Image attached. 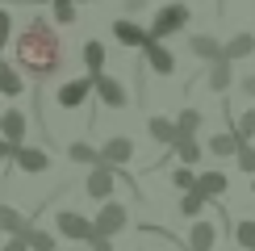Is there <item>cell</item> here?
<instances>
[{"instance_id":"5","label":"cell","mask_w":255,"mask_h":251,"mask_svg":"<svg viewBox=\"0 0 255 251\" xmlns=\"http://www.w3.org/2000/svg\"><path fill=\"white\" fill-rule=\"evenodd\" d=\"M92 222H97V235L113 239V235H122V230L130 226V209H126L122 201H105V205H101V214L92 218Z\"/></svg>"},{"instance_id":"40","label":"cell","mask_w":255,"mask_h":251,"mask_svg":"<svg viewBox=\"0 0 255 251\" xmlns=\"http://www.w3.org/2000/svg\"><path fill=\"white\" fill-rule=\"evenodd\" d=\"M76 4H88V0H76Z\"/></svg>"},{"instance_id":"6","label":"cell","mask_w":255,"mask_h":251,"mask_svg":"<svg viewBox=\"0 0 255 251\" xmlns=\"http://www.w3.org/2000/svg\"><path fill=\"white\" fill-rule=\"evenodd\" d=\"M113 38H118L122 46H130V50H146V46L155 42L151 29H142L134 17H118V21H113Z\"/></svg>"},{"instance_id":"32","label":"cell","mask_w":255,"mask_h":251,"mask_svg":"<svg viewBox=\"0 0 255 251\" xmlns=\"http://www.w3.org/2000/svg\"><path fill=\"white\" fill-rule=\"evenodd\" d=\"M235 163H239V172H243V176H255V146H251V142H243V146H239Z\"/></svg>"},{"instance_id":"35","label":"cell","mask_w":255,"mask_h":251,"mask_svg":"<svg viewBox=\"0 0 255 251\" xmlns=\"http://www.w3.org/2000/svg\"><path fill=\"white\" fill-rule=\"evenodd\" d=\"M13 151H17V146H13V142H8V138H4V134H0V163H4V159H13Z\"/></svg>"},{"instance_id":"17","label":"cell","mask_w":255,"mask_h":251,"mask_svg":"<svg viewBox=\"0 0 255 251\" xmlns=\"http://www.w3.org/2000/svg\"><path fill=\"white\" fill-rule=\"evenodd\" d=\"M205 84H209L214 92H230V84H235V63H230V59L214 63V67H209V76H205Z\"/></svg>"},{"instance_id":"9","label":"cell","mask_w":255,"mask_h":251,"mask_svg":"<svg viewBox=\"0 0 255 251\" xmlns=\"http://www.w3.org/2000/svg\"><path fill=\"white\" fill-rule=\"evenodd\" d=\"M101 159L109 167H126L134 159V138H126V134H113V138L101 142Z\"/></svg>"},{"instance_id":"24","label":"cell","mask_w":255,"mask_h":251,"mask_svg":"<svg viewBox=\"0 0 255 251\" xmlns=\"http://www.w3.org/2000/svg\"><path fill=\"white\" fill-rule=\"evenodd\" d=\"M29 243V251H59V239L55 235H46V230H38V226H25V235H21Z\"/></svg>"},{"instance_id":"34","label":"cell","mask_w":255,"mask_h":251,"mask_svg":"<svg viewBox=\"0 0 255 251\" xmlns=\"http://www.w3.org/2000/svg\"><path fill=\"white\" fill-rule=\"evenodd\" d=\"M0 251H29L25 239H8V243H0Z\"/></svg>"},{"instance_id":"33","label":"cell","mask_w":255,"mask_h":251,"mask_svg":"<svg viewBox=\"0 0 255 251\" xmlns=\"http://www.w3.org/2000/svg\"><path fill=\"white\" fill-rule=\"evenodd\" d=\"M8 42H13V13H8V8H0V50H4Z\"/></svg>"},{"instance_id":"27","label":"cell","mask_w":255,"mask_h":251,"mask_svg":"<svg viewBox=\"0 0 255 251\" xmlns=\"http://www.w3.org/2000/svg\"><path fill=\"white\" fill-rule=\"evenodd\" d=\"M176 159L184 163V167L201 163V142H197V138H180V142H176Z\"/></svg>"},{"instance_id":"20","label":"cell","mask_w":255,"mask_h":251,"mask_svg":"<svg viewBox=\"0 0 255 251\" xmlns=\"http://www.w3.org/2000/svg\"><path fill=\"white\" fill-rule=\"evenodd\" d=\"M67 159L80 163V167H97V163H105V159H101V146H92V142H71V146H67Z\"/></svg>"},{"instance_id":"31","label":"cell","mask_w":255,"mask_h":251,"mask_svg":"<svg viewBox=\"0 0 255 251\" xmlns=\"http://www.w3.org/2000/svg\"><path fill=\"white\" fill-rule=\"evenodd\" d=\"M235 243H239L243 251H255V222H251V218L235 226Z\"/></svg>"},{"instance_id":"10","label":"cell","mask_w":255,"mask_h":251,"mask_svg":"<svg viewBox=\"0 0 255 251\" xmlns=\"http://www.w3.org/2000/svg\"><path fill=\"white\" fill-rule=\"evenodd\" d=\"M92 84H97V97H101L105 109H126L130 92L122 88V80H113V76H92Z\"/></svg>"},{"instance_id":"26","label":"cell","mask_w":255,"mask_h":251,"mask_svg":"<svg viewBox=\"0 0 255 251\" xmlns=\"http://www.w3.org/2000/svg\"><path fill=\"white\" fill-rule=\"evenodd\" d=\"M176 126H180V138H197L201 134V109H180Z\"/></svg>"},{"instance_id":"28","label":"cell","mask_w":255,"mask_h":251,"mask_svg":"<svg viewBox=\"0 0 255 251\" xmlns=\"http://www.w3.org/2000/svg\"><path fill=\"white\" fill-rule=\"evenodd\" d=\"M230 130H235L243 142H251V138H255V109H243V113H239V122L230 118Z\"/></svg>"},{"instance_id":"30","label":"cell","mask_w":255,"mask_h":251,"mask_svg":"<svg viewBox=\"0 0 255 251\" xmlns=\"http://www.w3.org/2000/svg\"><path fill=\"white\" fill-rule=\"evenodd\" d=\"M172 184L180 188V193H193V188H197V172H193V167H184V163H180L176 172H172Z\"/></svg>"},{"instance_id":"22","label":"cell","mask_w":255,"mask_h":251,"mask_svg":"<svg viewBox=\"0 0 255 251\" xmlns=\"http://www.w3.org/2000/svg\"><path fill=\"white\" fill-rule=\"evenodd\" d=\"M0 92H4V97H21V92H25V80H21V71H17V67H8L4 59H0Z\"/></svg>"},{"instance_id":"29","label":"cell","mask_w":255,"mask_h":251,"mask_svg":"<svg viewBox=\"0 0 255 251\" xmlns=\"http://www.w3.org/2000/svg\"><path fill=\"white\" fill-rule=\"evenodd\" d=\"M50 4H55V21L59 25H76V0H50Z\"/></svg>"},{"instance_id":"21","label":"cell","mask_w":255,"mask_h":251,"mask_svg":"<svg viewBox=\"0 0 255 251\" xmlns=\"http://www.w3.org/2000/svg\"><path fill=\"white\" fill-rule=\"evenodd\" d=\"M105 59H109V55H105V46L97 38L84 42V67H88V76H105Z\"/></svg>"},{"instance_id":"13","label":"cell","mask_w":255,"mask_h":251,"mask_svg":"<svg viewBox=\"0 0 255 251\" xmlns=\"http://www.w3.org/2000/svg\"><path fill=\"white\" fill-rule=\"evenodd\" d=\"M142 55H146V67H151L155 76H176V55L163 46V42H151Z\"/></svg>"},{"instance_id":"38","label":"cell","mask_w":255,"mask_h":251,"mask_svg":"<svg viewBox=\"0 0 255 251\" xmlns=\"http://www.w3.org/2000/svg\"><path fill=\"white\" fill-rule=\"evenodd\" d=\"M239 88L247 92V97H255V71H251V76H243V80H239Z\"/></svg>"},{"instance_id":"19","label":"cell","mask_w":255,"mask_h":251,"mask_svg":"<svg viewBox=\"0 0 255 251\" xmlns=\"http://www.w3.org/2000/svg\"><path fill=\"white\" fill-rule=\"evenodd\" d=\"M197 188L214 201V197H222V193L230 188V176H226V172H201V176H197Z\"/></svg>"},{"instance_id":"7","label":"cell","mask_w":255,"mask_h":251,"mask_svg":"<svg viewBox=\"0 0 255 251\" xmlns=\"http://www.w3.org/2000/svg\"><path fill=\"white\" fill-rule=\"evenodd\" d=\"M92 92H97V84H92V76H76V80H67V84L59 88V97H55V101L63 105V109H80V105L88 101Z\"/></svg>"},{"instance_id":"18","label":"cell","mask_w":255,"mask_h":251,"mask_svg":"<svg viewBox=\"0 0 255 251\" xmlns=\"http://www.w3.org/2000/svg\"><path fill=\"white\" fill-rule=\"evenodd\" d=\"M239 146H243V138L235 130H222V134H214V138L205 142V151L209 155H222V159H226V155H239Z\"/></svg>"},{"instance_id":"14","label":"cell","mask_w":255,"mask_h":251,"mask_svg":"<svg viewBox=\"0 0 255 251\" xmlns=\"http://www.w3.org/2000/svg\"><path fill=\"white\" fill-rule=\"evenodd\" d=\"M214 243H218V226L197 218L193 230H188V251H214Z\"/></svg>"},{"instance_id":"1","label":"cell","mask_w":255,"mask_h":251,"mask_svg":"<svg viewBox=\"0 0 255 251\" xmlns=\"http://www.w3.org/2000/svg\"><path fill=\"white\" fill-rule=\"evenodd\" d=\"M13 50H17V67L21 76H29L34 84H46L50 76L63 71V42L55 34L46 17H34L25 29L13 38Z\"/></svg>"},{"instance_id":"16","label":"cell","mask_w":255,"mask_h":251,"mask_svg":"<svg viewBox=\"0 0 255 251\" xmlns=\"http://www.w3.org/2000/svg\"><path fill=\"white\" fill-rule=\"evenodd\" d=\"M25 214L21 209H13V205H0V235H8V239H21L25 235Z\"/></svg>"},{"instance_id":"25","label":"cell","mask_w":255,"mask_h":251,"mask_svg":"<svg viewBox=\"0 0 255 251\" xmlns=\"http://www.w3.org/2000/svg\"><path fill=\"white\" fill-rule=\"evenodd\" d=\"M247 55H255V34H235L226 42V59L235 63V59H247Z\"/></svg>"},{"instance_id":"3","label":"cell","mask_w":255,"mask_h":251,"mask_svg":"<svg viewBox=\"0 0 255 251\" xmlns=\"http://www.w3.org/2000/svg\"><path fill=\"white\" fill-rule=\"evenodd\" d=\"M55 226H59V235L67 239V243H92V239H97V222H88V218L76 214V209H59Z\"/></svg>"},{"instance_id":"2","label":"cell","mask_w":255,"mask_h":251,"mask_svg":"<svg viewBox=\"0 0 255 251\" xmlns=\"http://www.w3.org/2000/svg\"><path fill=\"white\" fill-rule=\"evenodd\" d=\"M188 17H193V8H188L184 0H172V4L155 8V21H151V38H155V42H167L172 34H180V29L188 25Z\"/></svg>"},{"instance_id":"11","label":"cell","mask_w":255,"mask_h":251,"mask_svg":"<svg viewBox=\"0 0 255 251\" xmlns=\"http://www.w3.org/2000/svg\"><path fill=\"white\" fill-rule=\"evenodd\" d=\"M13 163H17L25 176H42V172H50V155H46V151H38V146H17V151H13Z\"/></svg>"},{"instance_id":"37","label":"cell","mask_w":255,"mask_h":251,"mask_svg":"<svg viewBox=\"0 0 255 251\" xmlns=\"http://www.w3.org/2000/svg\"><path fill=\"white\" fill-rule=\"evenodd\" d=\"M122 4H126V13H130V17H138L146 8V0H122Z\"/></svg>"},{"instance_id":"39","label":"cell","mask_w":255,"mask_h":251,"mask_svg":"<svg viewBox=\"0 0 255 251\" xmlns=\"http://www.w3.org/2000/svg\"><path fill=\"white\" fill-rule=\"evenodd\" d=\"M251 193H255V176H251Z\"/></svg>"},{"instance_id":"36","label":"cell","mask_w":255,"mask_h":251,"mask_svg":"<svg viewBox=\"0 0 255 251\" xmlns=\"http://www.w3.org/2000/svg\"><path fill=\"white\" fill-rule=\"evenodd\" d=\"M88 251H113V243H109V239H105V235H97V239H92V243H88Z\"/></svg>"},{"instance_id":"8","label":"cell","mask_w":255,"mask_h":251,"mask_svg":"<svg viewBox=\"0 0 255 251\" xmlns=\"http://www.w3.org/2000/svg\"><path fill=\"white\" fill-rule=\"evenodd\" d=\"M188 55H197L201 63L214 67V63L226 59V42H218L214 34H193V38H188Z\"/></svg>"},{"instance_id":"15","label":"cell","mask_w":255,"mask_h":251,"mask_svg":"<svg viewBox=\"0 0 255 251\" xmlns=\"http://www.w3.org/2000/svg\"><path fill=\"white\" fill-rule=\"evenodd\" d=\"M146 134H151L155 142H163L167 151H176V142H180V126L172 118H151L146 122Z\"/></svg>"},{"instance_id":"12","label":"cell","mask_w":255,"mask_h":251,"mask_svg":"<svg viewBox=\"0 0 255 251\" xmlns=\"http://www.w3.org/2000/svg\"><path fill=\"white\" fill-rule=\"evenodd\" d=\"M0 134H4L13 146H25V134H29V122L21 109H4L0 113Z\"/></svg>"},{"instance_id":"23","label":"cell","mask_w":255,"mask_h":251,"mask_svg":"<svg viewBox=\"0 0 255 251\" xmlns=\"http://www.w3.org/2000/svg\"><path fill=\"white\" fill-rule=\"evenodd\" d=\"M205 209H209V197L201 193V188H193V193H184V197H180V214H184V218H193V222H197L201 214H205Z\"/></svg>"},{"instance_id":"4","label":"cell","mask_w":255,"mask_h":251,"mask_svg":"<svg viewBox=\"0 0 255 251\" xmlns=\"http://www.w3.org/2000/svg\"><path fill=\"white\" fill-rule=\"evenodd\" d=\"M118 167H109V163H97V167H88V176H84V193L92 197V201H109L113 197V180H118Z\"/></svg>"}]
</instances>
